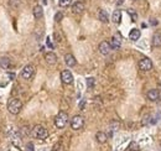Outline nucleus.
<instances>
[{
    "label": "nucleus",
    "mask_w": 161,
    "mask_h": 151,
    "mask_svg": "<svg viewBox=\"0 0 161 151\" xmlns=\"http://www.w3.org/2000/svg\"><path fill=\"white\" fill-rule=\"evenodd\" d=\"M45 59H46V62H47L50 66H53V64L57 63V56H56L53 52L46 53V55H45Z\"/></svg>",
    "instance_id": "12"
},
{
    "label": "nucleus",
    "mask_w": 161,
    "mask_h": 151,
    "mask_svg": "<svg viewBox=\"0 0 161 151\" xmlns=\"http://www.w3.org/2000/svg\"><path fill=\"white\" fill-rule=\"evenodd\" d=\"M9 77H10V78H15V74H13V73H10V74H9Z\"/></svg>",
    "instance_id": "28"
},
{
    "label": "nucleus",
    "mask_w": 161,
    "mask_h": 151,
    "mask_svg": "<svg viewBox=\"0 0 161 151\" xmlns=\"http://www.w3.org/2000/svg\"><path fill=\"white\" fill-rule=\"evenodd\" d=\"M152 46L161 47V32H155L152 36Z\"/></svg>",
    "instance_id": "15"
},
{
    "label": "nucleus",
    "mask_w": 161,
    "mask_h": 151,
    "mask_svg": "<svg viewBox=\"0 0 161 151\" xmlns=\"http://www.w3.org/2000/svg\"><path fill=\"white\" fill-rule=\"evenodd\" d=\"M31 135H32L34 137H36V139L43 140V139H46V137L48 136V131H47V129H46L45 126H42V125H35V126L32 128V130H31Z\"/></svg>",
    "instance_id": "2"
},
{
    "label": "nucleus",
    "mask_w": 161,
    "mask_h": 151,
    "mask_svg": "<svg viewBox=\"0 0 161 151\" xmlns=\"http://www.w3.org/2000/svg\"><path fill=\"white\" fill-rule=\"evenodd\" d=\"M34 16L36 18V19H41L42 16H43V9H42V6H40V5H36L35 8H34Z\"/></svg>",
    "instance_id": "16"
},
{
    "label": "nucleus",
    "mask_w": 161,
    "mask_h": 151,
    "mask_svg": "<svg viewBox=\"0 0 161 151\" xmlns=\"http://www.w3.org/2000/svg\"><path fill=\"white\" fill-rule=\"evenodd\" d=\"M112 20H113V22L117 24V25L120 24V21H122V13H120V10H115V11L113 13Z\"/></svg>",
    "instance_id": "17"
},
{
    "label": "nucleus",
    "mask_w": 161,
    "mask_h": 151,
    "mask_svg": "<svg viewBox=\"0 0 161 151\" xmlns=\"http://www.w3.org/2000/svg\"><path fill=\"white\" fill-rule=\"evenodd\" d=\"M151 24H152V25H156V24H157V21H156V20H155V21L152 20V21H151Z\"/></svg>",
    "instance_id": "29"
},
{
    "label": "nucleus",
    "mask_w": 161,
    "mask_h": 151,
    "mask_svg": "<svg viewBox=\"0 0 161 151\" xmlns=\"http://www.w3.org/2000/svg\"><path fill=\"white\" fill-rule=\"evenodd\" d=\"M0 66H2L4 69H8L10 66V59L8 57H2L0 58Z\"/></svg>",
    "instance_id": "20"
},
{
    "label": "nucleus",
    "mask_w": 161,
    "mask_h": 151,
    "mask_svg": "<svg viewBox=\"0 0 161 151\" xmlns=\"http://www.w3.org/2000/svg\"><path fill=\"white\" fill-rule=\"evenodd\" d=\"M62 19H63V14H62V13H57V14L55 15V20H56L57 22H60Z\"/></svg>",
    "instance_id": "24"
},
{
    "label": "nucleus",
    "mask_w": 161,
    "mask_h": 151,
    "mask_svg": "<svg viewBox=\"0 0 161 151\" xmlns=\"http://www.w3.org/2000/svg\"><path fill=\"white\" fill-rule=\"evenodd\" d=\"M21 109H23V103H21L20 99H18V98H11V99L8 102V110H9L11 114L16 115V114H19V113L21 112Z\"/></svg>",
    "instance_id": "1"
},
{
    "label": "nucleus",
    "mask_w": 161,
    "mask_h": 151,
    "mask_svg": "<svg viewBox=\"0 0 161 151\" xmlns=\"http://www.w3.org/2000/svg\"><path fill=\"white\" fill-rule=\"evenodd\" d=\"M61 81L64 84H71L73 82V76H72V73L68 69L61 72Z\"/></svg>",
    "instance_id": "7"
},
{
    "label": "nucleus",
    "mask_w": 161,
    "mask_h": 151,
    "mask_svg": "<svg viewBox=\"0 0 161 151\" xmlns=\"http://www.w3.org/2000/svg\"><path fill=\"white\" fill-rule=\"evenodd\" d=\"M94 84H96V80H94L93 77L87 78V87H88L89 89H92V88L94 87Z\"/></svg>",
    "instance_id": "22"
},
{
    "label": "nucleus",
    "mask_w": 161,
    "mask_h": 151,
    "mask_svg": "<svg viewBox=\"0 0 161 151\" xmlns=\"http://www.w3.org/2000/svg\"><path fill=\"white\" fill-rule=\"evenodd\" d=\"M68 123V114L66 112H60L55 118V125L58 129H63Z\"/></svg>",
    "instance_id": "3"
},
{
    "label": "nucleus",
    "mask_w": 161,
    "mask_h": 151,
    "mask_svg": "<svg viewBox=\"0 0 161 151\" xmlns=\"http://www.w3.org/2000/svg\"><path fill=\"white\" fill-rule=\"evenodd\" d=\"M64 62H66V64H67L68 67L76 66V58H74V56L71 55V53H67V55L64 56Z\"/></svg>",
    "instance_id": "14"
},
{
    "label": "nucleus",
    "mask_w": 161,
    "mask_h": 151,
    "mask_svg": "<svg viewBox=\"0 0 161 151\" xmlns=\"http://www.w3.org/2000/svg\"><path fill=\"white\" fill-rule=\"evenodd\" d=\"M139 68H140L141 71H144V72L151 71V69H152V62H151V59L147 58V57L141 58V59L139 61Z\"/></svg>",
    "instance_id": "5"
},
{
    "label": "nucleus",
    "mask_w": 161,
    "mask_h": 151,
    "mask_svg": "<svg viewBox=\"0 0 161 151\" xmlns=\"http://www.w3.org/2000/svg\"><path fill=\"white\" fill-rule=\"evenodd\" d=\"M71 3H72V0H60L58 5H60L61 8H67V6L71 5Z\"/></svg>",
    "instance_id": "21"
},
{
    "label": "nucleus",
    "mask_w": 161,
    "mask_h": 151,
    "mask_svg": "<svg viewBox=\"0 0 161 151\" xmlns=\"http://www.w3.org/2000/svg\"><path fill=\"white\" fill-rule=\"evenodd\" d=\"M26 150H27V151H35L34 144H32V142H27V144H26Z\"/></svg>",
    "instance_id": "26"
},
{
    "label": "nucleus",
    "mask_w": 161,
    "mask_h": 151,
    "mask_svg": "<svg viewBox=\"0 0 161 151\" xmlns=\"http://www.w3.org/2000/svg\"><path fill=\"white\" fill-rule=\"evenodd\" d=\"M128 13L131 15V19H133V21H135V20L138 19V15H136V13H134L131 9H129V10H128Z\"/></svg>",
    "instance_id": "25"
},
{
    "label": "nucleus",
    "mask_w": 161,
    "mask_h": 151,
    "mask_svg": "<svg viewBox=\"0 0 161 151\" xmlns=\"http://www.w3.org/2000/svg\"><path fill=\"white\" fill-rule=\"evenodd\" d=\"M110 46H112L113 50H119V48H120V46H122V36H120L119 32H117V34L113 36L112 42H110Z\"/></svg>",
    "instance_id": "8"
},
{
    "label": "nucleus",
    "mask_w": 161,
    "mask_h": 151,
    "mask_svg": "<svg viewBox=\"0 0 161 151\" xmlns=\"http://www.w3.org/2000/svg\"><path fill=\"white\" fill-rule=\"evenodd\" d=\"M98 50H99L101 55L107 56V55H109V52H110V50H112V46H110V43H109V42L103 41V42H101V43H99Z\"/></svg>",
    "instance_id": "9"
},
{
    "label": "nucleus",
    "mask_w": 161,
    "mask_h": 151,
    "mask_svg": "<svg viewBox=\"0 0 161 151\" xmlns=\"http://www.w3.org/2000/svg\"><path fill=\"white\" fill-rule=\"evenodd\" d=\"M20 134H21L23 136H25V135H29V128H27V126H24V128H21V130H20Z\"/></svg>",
    "instance_id": "23"
},
{
    "label": "nucleus",
    "mask_w": 161,
    "mask_h": 151,
    "mask_svg": "<svg viewBox=\"0 0 161 151\" xmlns=\"http://www.w3.org/2000/svg\"><path fill=\"white\" fill-rule=\"evenodd\" d=\"M83 10H85V4L82 2H76L72 6V11L74 14H82Z\"/></svg>",
    "instance_id": "11"
},
{
    "label": "nucleus",
    "mask_w": 161,
    "mask_h": 151,
    "mask_svg": "<svg viewBox=\"0 0 161 151\" xmlns=\"http://www.w3.org/2000/svg\"><path fill=\"white\" fill-rule=\"evenodd\" d=\"M85 125V118L82 115H74L72 119H71V128L73 130H79L82 129Z\"/></svg>",
    "instance_id": "4"
},
{
    "label": "nucleus",
    "mask_w": 161,
    "mask_h": 151,
    "mask_svg": "<svg viewBox=\"0 0 161 151\" xmlns=\"http://www.w3.org/2000/svg\"><path fill=\"white\" fill-rule=\"evenodd\" d=\"M96 139H97V141L99 142V144H104L105 141H107V134L105 133H103V131H98L97 134H96Z\"/></svg>",
    "instance_id": "18"
},
{
    "label": "nucleus",
    "mask_w": 161,
    "mask_h": 151,
    "mask_svg": "<svg viewBox=\"0 0 161 151\" xmlns=\"http://www.w3.org/2000/svg\"><path fill=\"white\" fill-rule=\"evenodd\" d=\"M85 104H86V100H82V102H80V104H79V108H80V109H83Z\"/></svg>",
    "instance_id": "27"
},
{
    "label": "nucleus",
    "mask_w": 161,
    "mask_h": 151,
    "mask_svg": "<svg viewBox=\"0 0 161 151\" xmlns=\"http://www.w3.org/2000/svg\"><path fill=\"white\" fill-rule=\"evenodd\" d=\"M99 20L102 21V22H108L109 21V18H108V14H107V11L105 10H99Z\"/></svg>",
    "instance_id": "19"
},
{
    "label": "nucleus",
    "mask_w": 161,
    "mask_h": 151,
    "mask_svg": "<svg viewBox=\"0 0 161 151\" xmlns=\"http://www.w3.org/2000/svg\"><path fill=\"white\" fill-rule=\"evenodd\" d=\"M146 97H147L149 100H151V102H156V100L160 99V92H159L157 89H150V91L147 92Z\"/></svg>",
    "instance_id": "10"
},
{
    "label": "nucleus",
    "mask_w": 161,
    "mask_h": 151,
    "mask_svg": "<svg viewBox=\"0 0 161 151\" xmlns=\"http://www.w3.org/2000/svg\"><path fill=\"white\" fill-rule=\"evenodd\" d=\"M34 73H35L34 66L27 64V66H25L24 69L21 71V78H23V80H30L32 76H34Z\"/></svg>",
    "instance_id": "6"
},
{
    "label": "nucleus",
    "mask_w": 161,
    "mask_h": 151,
    "mask_svg": "<svg viewBox=\"0 0 161 151\" xmlns=\"http://www.w3.org/2000/svg\"><path fill=\"white\" fill-rule=\"evenodd\" d=\"M140 36H141V32H140V30H138V29H133V30L129 32V39H130L131 41H138V40L140 39Z\"/></svg>",
    "instance_id": "13"
}]
</instances>
